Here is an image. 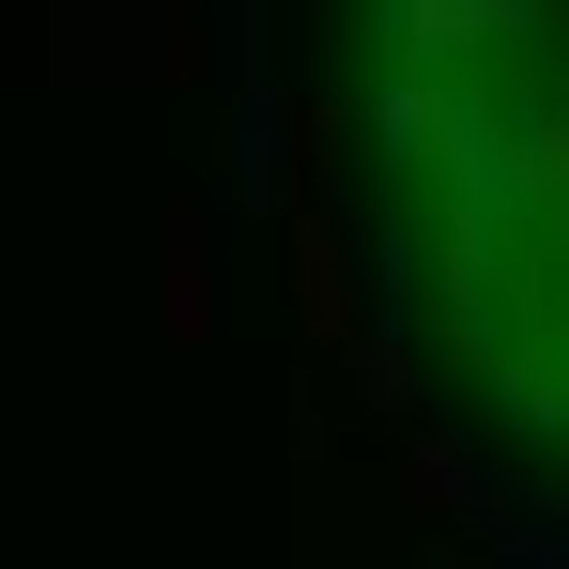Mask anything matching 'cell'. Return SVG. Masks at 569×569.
<instances>
[{"label":"cell","mask_w":569,"mask_h":569,"mask_svg":"<svg viewBox=\"0 0 569 569\" xmlns=\"http://www.w3.org/2000/svg\"><path fill=\"white\" fill-rule=\"evenodd\" d=\"M385 31V78H492L555 31V0H370Z\"/></svg>","instance_id":"6da1fadb"},{"label":"cell","mask_w":569,"mask_h":569,"mask_svg":"<svg viewBox=\"0 0 569 569\" xmlns=\"http://www.w3.org/2000/svg\"><path fill=\"white\" fill-rule=\"evenodd\" d=\"M462 523H477V555H492V569H569V523H555V508H523L508 477H477Z\"/></svg>","instance_id":"7a4b0ae2"},{"label":"cell","mask_w":569,"mask_h":569,"mask_svg":"<svg viewBox=\"0 0 569 569\" xmlns=\"http://www.w3.org/2000/svg\"><path fill=\"white\" fill-rule=\"evenodd\" d=\"M216 200H170V339H216Z\"/></svg>","instance_id":"3957f363"},{"label":"cell","mask_w":569,"mask_h":569,"mask_svg":"<svg viewBox=\"0 0 569 569\" xmlns=\"http://www.w3.org/2000/svg\"><path fill=\"white\" fill-rule=\"evenodd\" d=\"M400 492H416V523H462V492H477V447H447V431H431V447L400 462Z\"/></svg>","instance_id":"277c9868"},{"label":"cell","mask_w":569,"mask_h":569,"mask_svg":"<svg viewBox=\"0 0 569 569\" xmlns=\"http://www.w3.org/2000/svg\"><path fill=\"white\" fill-rule=\"evenodd\" d=\"M355 416H400V339H355Z\"/></svg>","instance_id":"5b68a950"},{"label":"cell","mask_w":569,"mask_h":569,"mask_svg":"<svg viewBox=\"0 0 569 569\" xmlns=\"http://www.w3.org/2000/svg\"><path fill=\"white\" fill-rule=\"evenodd\" d=\"M508 416H523V431H555V447H569V370H539V385H508Z\"/></svg>","instance_id":"8992f818"}]
</instances>
